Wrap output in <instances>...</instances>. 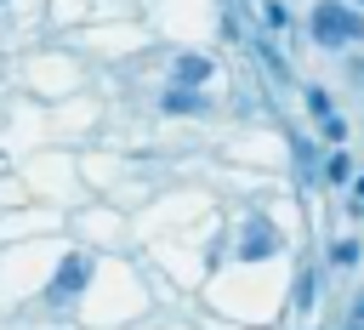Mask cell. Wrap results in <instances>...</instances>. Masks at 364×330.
Wrapping results in <instances>:
<instances>
[{"mask_svg": "<svg viewBox=\"0 0 364 330\" xmlns=\"http://www.w3.org/2000/svg\"><path fill=\"white\" fill-rule=\"evenodd\" d=\"M313 34H318V46H347V40L364 34V17L347 11V6H336V0H324V6L313 11Z\"/></svg>", "mask_w": 364, "mask_h": 330, "instance_id": "cell-1", "label": "cell"}, {"mask_svg": "<svg viewBox=\"0 0 364 330\" xmlns=\"http://www.w3.org/2000/svg\"><path fill=\"white\" fill-rule=\"evenodd\" d=\"M85 273H91V262H85V256H68V262H63V273H57V296L80 290V284H85Z\"/></svg>", "mask_w": 364, "mask_h": 330, "instance_id": "cell-2", "label": "cell"}, {"mask_svg": "<svg viewBox=\"0 0 364 330\" xmlns=\"http://www.w3.org/2000/svg\"><path fill=\"white\" fill-rule=\"evenodd\" d=\"M176 80H182V85H199V80H210V63H205V57H182V63H176Z\"/></svg>", "mask_w": 364, "mask_h": 330, "instance_id": "cell-3", "label": "cell"}, {"mask_svg": "<svg viewBox=\"0 0 364 330\" xmlns=\"http://www.w3.org/2000/svg\"><path fill=\"white\" fill-rule=\"evenodd\" d=\"M273 250V239H267V228L262 222H250V239H245V256H267Z\"/></svg>", "mask_w": 364, "mask_h": 330, "instance_id": "cell-4", "label": "cell"}, {"mask_svg": "<svg viewBox=\"0 0 364 330\" xmlns=\"http://www.w3.org/2000/svg\"><path fill=\"white\" fill-rule=\"evenodd\" d=\"M188 108H199V97H188V91H171L165 97V114H188Z\"/></svg>", "mask_w": 364, "mask_h": 330, "instance_id": "cell-5", "label": "cell"}, {"mask_svg": "<svg viewBox=\"0 0 364 330\" xmlns=\"http://www.w3.org/2000/svg\"><path fill=\"white\" fill-rule=\"evenodd\" d=\"M324 176H330V182H347V176H353V165H347V154H336V159L324 165Z\"/></svg>", "mask_w": 364, "mask_h": 330, "instance_id": "cell-6", "label": "cell"}, {"mask_svg": "<svg viewBox=\"0 0 364 330\" xmlns=\"http://www.w3.org/2000/svg\"><path fill=\"white\" fill-rule=\"evenodd\" d=\"M353 211H364V176H358V188H353Z\"/></svg>", "mask_w": 364, "mask_h": 330, "instance_id": "cell-7", "label": "cell"}, {"mask_svg": "<svg viewBox=\"0 0 364 330\" xmlns=\"http://www.w3.org/2000/svg\"><path fill=\"white\" fill-rule=\"evenodd\" d=\"M358 6H364V0H358Z\"/></svg>", "mask_w": 364, "mask_h": 330, "instance_id": "cell-8", "label": "cell"}]
</instances>
